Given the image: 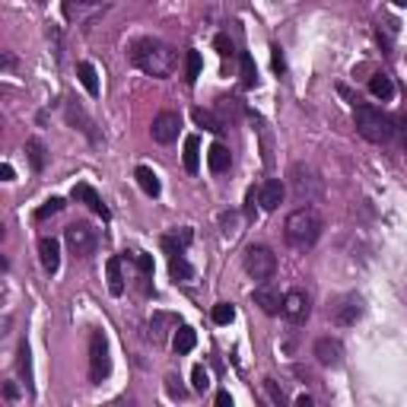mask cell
Segmentation results:
<instances>
[{"mask_svg": "<svg viewBox=\"0 0 407 407\" xmlns=\"http://www.w3.org/2000/svg\"><path fill=\"white\" fill-rule=\"evenodd\" d=\"M131 61H134V67L143 70L146 76L163 80V76H172L178 57H175V48H172V45L159 42V38H140V42H134V48H131Z\"/></svg>", "mask_w": 407, "mask_h": 407, "instance_id": "6da1fadb", "label": "cell"}, {"mask_svg": "<svg viewBox=\"0 0 407 407\" xmlns=\"http://www.w3.org/2000/svg\"><path fill=\"white\" fill-rule=\"evenodd\" d=\"M283 235L293 248L299 252H309L318 239H322V216L315 213L312 207H299L286 216V226H283Z\"/></svg>", "mask_w": 407, "mask_h": 407, "instance_id": "7a4b0ae2", "label": "cell"}, {"mask_svg": "<svg viewBox=\"0 0 407 407\" xmlns=\"http://www.w3.org/2000/svg\"><path fill=\"white\" fill-rule=\"evenodd\" d=\"M353 118H356V131H360V137H366L369 143H388V140H391L394 118H388L382 108H375V105H356Z\"/></svg>", "mask_w": 407, "mask_h": 407, "instance_id": "3957f363", "label": "cell"}, {"mask_svg": "<svg viewBox=\"0 0 407 407\" xmlns=\"http://www.w3.org/2000/svg\"><path fill=\"white\" fill-rule=\"evenodd\" d=\"M112 372V356H108V337L105 331H93L89 334V379L95 385H102V379H108Z\"/></svg>", "mask_w": 407, "mask_h": 407, "instance_id": "277c9868", "label": "cell"}, {"mask_svg": "<svg viewBox=\"0 0 407 407\" xmlns=\"http://www.w3.org/2000/svg\"><path fill=\"white\" fill-rule=\"evenodd\" d=\"M290 184H293V194H296V201L312 204V201H318V197H322V178L315 175V169H312V165H302V163L293 165V169H290Z\"/></svg>", "mask_w": 407, "mask_h": 407, "instance_id": "5b68a950", "label": "cell"}, {"mask_svg": "<svg viewBox=\"0 0 407 407\" xmlns=\"http://www.w3.org/2000/svg\"><path fill=\"white\" fill-rule=\"evenodd\" d=\"M245 271H248V277H254L258 283H271V277L277 273V254L267 245H252L245 252Z\"/></svg>", "mask_w": 407, "mask_h": 407, "instance_id": "8992f818", "label": "cell"}, {"mask_svg": "<svg viewBox=\"0 0 407 407\" xmlns=\"http://www.w3.org/2000/svg\"><path fill=\"white\" fill-rule=\"evenodd\" d=\"M64 239H67L70 252L76 254V258H89V254L95 252V229L89 226V223H70L67 229H64Z\"/></svg>", "mask_w": 407, "mask_h": 407, "instance_id": "52a82bcc", "label": "cell"}, {"mask_svg": "<svg viewBox=\"0 0 407 407\" xmlns=\"http://www.w3.org/2000/svg\"><path fill=\"white\" fill-rule=\"evenodd\" d=\"M178 127H182V114L178 112H159L156 118H153V140L156 143H172V140L178 137Z\"/></svg>", "mask_w": 407, "mask_h": 407, "instance_id": "ba28073f", "label": "cell"}, {"mask_svg": "<svg viewBox=\"0 0 407 407\" xmlns=\"http://www.w3.org/2000/svg\"><path fill=\"white\" fill-rule=\"evenodd\" d=\"M309 312H312V302H309V296H305L302 290H290L283 296V318L286 322L302 324L305 318H309Z\"/></svg>", "mask_w": 407, "mask_h": 407, "instance_id": "9c48e42d", "label": "cell"}, {"mask_svg": "<svg viewBox=\"0 0 407 407\" xmlns=\"http://www.w3.org/2000/svg\"><path fill=\"white\" fill-rule=\"evenodd\" d=\"M315 360L322 362V366H341L343 362V343L337 341V337H318L315 341Z\"/></svg>", "mask_w": 407, "mask_h": 407, "instance_id": "30bf717a", "label": "cell"}, {"mask_svg": "<svg viewBox=\"0 0 407 407\" xmlns=\"http://www.w3.org/2000/svg\"><path fill=\"white\" fill-rule=\"evenodd\" d=\"M362 315V299L360 296H343L341 302L334 305V312H331V318H334V324H341V328H347V324H356Z\"/></svg>", "mask_w": 407, "mask_h": 407, "instance_id": "8fae6325", "label": "cell"}, {"mask_svg": "<svg viewBox=\"0 0 407 407\" xmlns=\"http://www.w3.org/2000/svg\"><path fill=\"white\" fill-rule=\"evenodd\" d=\"M254 305H261L264 315H283V296H280V290L271 283H261L258 290H254Z\"/></svg>", "mask_w": 407, "mask_h": 407, "instance_id": "7c38bea8", "label": "cell"}, {"mask_svg": "<svg viewBox=\"0 0 407 407\" xmlns=\"http://www.w3.org/2000/svg\"><path fill=\"white\" fill-rule=\"evenodd\" d=\"M283 194H286V188H283V182L280 178H267L264 184L258 188V204H261V210H277L280 204H283Z\"/></svg>", "mask_w": 407, "mask_h": 407, "instance_id": "4fadbf2b", "label": "cell"}, {"mask_svg": "<svg viewBox=\"0 0 407 407\" xmlns=\"http://www.w3.org/2000/svg\"><path fill=\"white\" fill-rule=\"evenodd\" d=\"M73 201H80V204H86L93 213H99L102 220H108V207L102 204V197H99V191L93 188V184H86V182H80V184H73Z\"/></svg>", "mask_w": 407, "mask_h": 407, "instance_id": "5bb4252c", "label": "cell"}, {"mask_svg": "<svg viewBox=\"0 0 407 407\" xmlns=\"http://www.w3.org/2000/svg\"><path fill=\"white\" fill-rule=\"evenodd\" d=\"M38 258H42V267L48 273H57V267H61V245H57V239H51V235H42L38 239Z\"/></svg>", "mask_w": 407, "mask_h": 407, "instance_id": "9a60e30c", "label": "cell"}, {"mask_svg": "<svg viewBox=\"0 0 407 407\" xmlns=\"http://www.w3.org/2000/svg\"><path fill=\"white\" fill-rule=\"evenodd\" d=\"M207 165L213 175H223V172H229V165H232V156H229V146L226 143H213L207 150Z\"/></svg>", "mask_w": 407, "mask_h": 407, "instance_id": "2e32d148", "label": "cell"}, {"mask_svg": "<svg viewBox=\"0 0 407 407\" xmlns=\"http://www.w3.org/2000/svg\"><path fill=\"white\" fill-rule=\"evenodd\" d=\"M134 178H137L140 191H143L146 197H159V191H163V184H159V175L150 169V165H137V172H134Z\"/></svg>", "mask_w": 407, "mask_h": 407, "instance_id": "e0dca14e", "label": "cell"}, {"mask_svg": "<svg viewBox=\"0 0 407 407\" xmlns=\"http://www.w3.org/2000/svg\"><path fill=\"white\" fill-rule=\"evenodd\" d=\"M67 121H70V124H76V127H80V131L86 134L89 140H99V137H95V131H93L95 124H93V121H89V114L83 112V108L76 105V102H67Z\"/></svg>", "mask_w": 407, "mask_h": 407, "instance_id": "ac0fdd59", "label": "cell"}, {"mask_svg": "<svg viewBox=\"0 0 407 407\" xmlns=\"http://www.w3.org/2000/svg\"><path fill=\"white\" fill-rule=\"evenodd\" d=\"M369 93H372L375 99L388 102V99L394 95V83H391V76H388V73H375V76H369Z\"/></svg>", "mask_w": 407, "mask_h": 407, "instance_id": "d6986e66", "label": "cell"}, {"mask_svg": "<svg viewBox=\"0 0 407 407\" xmlns=\"http://www.w3.org/2000/svg\"><path fill=\"white\" fill-rule=\"evenodd\" d=\"M76 76H80L83 89H86L89 95H99V73H95V67L89 61H80L76 64Z\"/></svg>", "mask_w": 407, "mask_h": 407, "instance_id": "ffe728a7", "label": "cell"}, {"mask_svg": "<svg viewBox=\"0 0 407 407\" xmlns=\"http://www.w3.org/2000/svg\"><path fill=\"white\" fill-rule=\"evenodd\" d=\"M184 169L191 172V175H194L197 169H201V140L194 137V134H191V137H184Z\"/></svg>", "mask_w": 407, "mask_h": 407, "instance_id": "44dd1931", "label": "cell"}, {"mask_svg": "<svg viewBox=\"0 0 407 407\" xmlns=\"http://www.w3.org/2000/svg\"><path fill=\"white\" fill-rule=\"evenodd\" d=\"M105 271H108V293H112V296H121V293H124V277H121V258H108Z\"/></svg>", "mask_w": 407, "mask_h": 407, "instance_id": "7402d4cb", "label": "cell"}, {"mask_svg": "<svg viewBox=\"0 0 407 407\" xmlns=\"http://www.w3.org/2000/svg\"><path fill=\"white\" fill-rule=\"evenodd\" d=\"M25 156H29V163L35 172H42L45 163H48V150H45L42 140H25Z\"/></svg>", "mask_w": 407, "mask_h": 407, "instance_id": "603a6c76", "label": "cell"}, {"mask_svg": "<svg viewBox=\"0 0 407 407\" xmlns=\"http://www.w3.org/2000/svg\"><path fill=\"white\" fill-rule=\"evenodd\" d=\"M191 114H194V121H197V124H201V127H207L210 134H220V131H226V124H223V121L216 118V114L210 112V108H194V112H191Z\"/></svg>", "mask_w": 407, "mask_h": 407, "instance_id": "cb8c5ba5", "label": "cell"}, {"mask_svg": "<svg viewBox=\"0 0 407 407\" xmlns=\"http://www.w3.org/2000/svg\"><path fill=\"white\" fill-rule=\"evenodd\" d=\"M197 343V334L191 328H178L175 331V341H172V347H175V353H191Z\"/></svg>", "mask_w": 407, "mask_h": 407, "instance_id": "d4e9b609", "label": "cell"}, {"mask_svg": "<svg viewBox=\"0 0 407 407\" xmlns=\"http://www.w3.org/2000/svg\"><path fill=\"white\" fill-rule=\"evenodd\" d=\"M239 64H242V86L252 89L258 83V67H254V57L252 54H239Z\"/></svg>", "mask_w": 407, "mask_h": 407, "instance_id": "484cf974", "label": "cell"}, {"mask_svg": "<svg viewBox=\"0 0 407 407\" xmlns=\"http://www.w3.org/2000/svg\"><path fill=\"white\" fill-rule=\"evenodd\" d=\"M169 324H178L175 315H163V312H159V315H153V322H150L153 341H163V337H165V328H169Z\"/></svg>", "mask_w": 407, "mask_h": 407, "instance_id": "4316f807", "label": "cell"}, {"mask_svg": "<svg viewBox=\"0 0 407 407\" xmlns=\"http://www.w3.org/2000/svg\"><path fill=\"white\" fill-rule=\"evenodd\" d=\"M197 76H201V54H197V51H188V54H184V80L197 83Z\"/></svg>", "mask_w": 407, "mask_h": 407, "instance_id": "83f0119b", "label": "cell"}, {"mask_svg": "<svg viewBox=\"0 0 407 407\" xmlns=\"http://www.w3.org/2000/svg\"><path fill=\"white\" fill-rule=\"evenodd\" d=\"M61 210H64V201H61V197H48V201H45L42 207L35 210V220H48V216L61 213Z\"/></svg>", "mask_w": 407, "mask_h": 407, "instance_id": "f1b7e54d", "label": "cell"}, {"mask_svg": "<svg viewBox=\"0 0 407 407\" xmlns=\"http://www.w3.org/2000/svg\"><path fill=\"white\" fill-rule=\"evenodd\" d=\"M235 318V305L232 302H216L213 305V322L216 324H229Z\"/></svg>", "mask_w": 407, "mask_h": 407, "instance_id": "f546056e", "label": "cell"}, {"mask_svg": "<svg viewBox=\"0 0 407 407\" xmlns=\"http://www.w3.org/2000/svg\"><path fill=\"white\" fill-rule=\"evenodd\" d=\"M220 226L226 235H235L239 232V213H232V210H226V213H220Z\"/></svg>", "mask_w": 407, "mask_h": 407, "instance_id": "4dcf8cb0", "label": "cell"}, {"mask_svg": "<svg viewBox=\"0 0 407 407\" xmlns=\"http://www.w3.org/2000/svg\"><path fill=\"white\" fill-rule=\"evenodd\" d=\"M191 385H194V391H207L210 388V375L204 366H194V372H191Z\"/></svg>", "mask_w": 407, "mask_h": 407, "instance_id": "1f68e13d", "label": "cell"}, {"mask_svg": "<svg viewBox=\"0 0 407 407\" xmlns=\"http://www.w3.org/2000/svg\"><path fill=\"white\" fill-rule=\"evenodd\" d=\"M19 372H23V379H25V385L32 388V366H29V347H19Z\"/></svg>", "mask_w": 407, "mask_h": 407, "instance_id": "d6a6232c", "label": "cell"}, {"mask_svg": "<svg viewBox=\"0 0 407 407\" xmlns=\"http://www.w3.org/2000/svg\"><path fill=\"white\" fill-rule=\"evenodd\" d=\"M134 261H137L140 273H146V277H150V273H153V258H150V254H143V252H134Z\"/></svg>", "mask_w": 407, "mask_h": 407, "instance_id": "836d02e7", "label": "cell"}, {"mask_svg": "<svg viewBox=\"0 0 407 407\" xmlns=\"http://www.w3.org/2000/svg\"><path fill=\"white\" fill-rule=\"evenodd\" d=\"M264 388H267V394H271V398H273V404H277V407H283V391H280V388H277V382H273V379H264Z\"/></svg>", "mask_w": 407, "mask_h": 407, "instance_id": "e575fe53", "label": "cell"}, {"mask_svg": "<svg viewBox=\"0 0 407 407\" xmlns=\"http://www.w3.org/2000/svg\"><path fill=\"white\" fill-rule=\"evenodd\" d=\"M213 45H216V51H220L223 57H232V54H235V51H232V42H229L226 35H216V38H213Z\"/></svg>", "mask_w": 407, "mask_h": 407, "instance_id": "d590c367", "label": "cell"}, {"mask_svg": "<svg viewBox=\"0 0 407 407\" xmlns=\"http://www.w3.org/2000/svg\"><path fill=\"white\" fill-rule=\"evenodd\" d=\"M273 70H277V73H283L286 70V61H283V51H280V45H273Z\"/></svg>", "mask_w": 407, "mask_h": 407, "instance_id": "8d00e7d4", "label": "cell"}, {"mask_svg": "<svg viewBox=\"0 0 407 407\" xmlns=\"http://www.w3.org/2000/svg\"><path fill=\"white\" fill-rule=\"evenodd\" d=\"M394 124H398V134H401V146H404V153H407V114H401V118L394 121Z\"/></svg>", "mask_w": 407, "mask_h": 407, "instance_id": "74e56055", "label": "cell"}, {"mask_svg": "<svg viewBox=\"0 0 407 407\" xmlns=\"http://www.w3.org/2000/svg\"><path fill=\"white\" fill-rule=\"evenodd\" d=\"M165 382H169V394H172V398H184V388L178 385V379H175V375H169V379H165Z\"/></svg>", "mask_w": 407, "mask_h": 407, "instance_id": "f35d334b", "label": "cell"}, {"mask_svg": "<svg viewBox=\"0 0 407 407\" xmlns=\"http://www.w3.org/2000/svg\"><path fill=\"white\" fill-rule=\"evenodd\" d=\"M254 204H258V191H248V194H245V213L248 216H254Z\"/></svg>", "mask_w": 407, "mask_h": 407, "instance_id": "ab89813d", "label": "cell"}, {"mask_svg": "<svg viewBox=\"0 0 407 407\" xmlns=\"http://www.w3.org/2000/svg\"><path fill=\"white\" fill-rule=\"evenodd\" d=\"M293 407H315V401H312L309 394H299V398L293 401Z\"/></svg>", "mask_w": 407, "mask_h": 407, "instance_id": "60d3db41", "label": "cell"}, {"mask_svg": "<svg viewBox=\"0 0 407 407\" xmlns=\"http://www.w3.org/2000/svg\"><path fill=\"white\" fill-rule=\"evenodd\" d=\"M216 407H232V398H229V391H220V394H216Z\"/></svg>", "mask_w": 407, "mask_h": 407, "instance_id": "b9f144b4", "label": "cell"}, {"mask_svg": "<svg viewBox=\"0 0 407 407\" xmlns=\"http://www.w3.org/2000/svg\"><path fill=\"white\" fill-rule=\"evenodd\" d=\"M0 175H4V182H13V165L4 163V165H0Z\"/></svg>", "mask_w": 407, "mask_h": 407, "instance_id": "7bdbcfd3", "label": "cell"}, {"mask_svg": "<svg viewBox=\"0 0 407 407\" xmlns=\"http://www.w3.org/2000/svg\"><path fill=\"white\" fill-rule=\"evenodd\" d=\"M114 407H131V401H118V404H114Z\"/></svg>", "mask_w": 407, "mask_h": 407, "instance_id": "ee69618b", "label": "cell"}]
</instances>
